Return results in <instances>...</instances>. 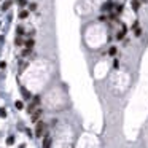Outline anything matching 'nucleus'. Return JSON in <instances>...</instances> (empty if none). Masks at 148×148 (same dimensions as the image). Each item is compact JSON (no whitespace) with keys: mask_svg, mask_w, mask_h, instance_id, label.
Masks as SVG:
<instances>
[{"mask_svg":"<svg viewBox=\"0 0 148 148\" xmlns=\"http://www.w3.org/2000/svg\"><path fill=\"white\" fill-rule=\"evenodd\" d=\"M18 3H19V6H26V0H18Z\"/></svg>","mask_w":148,"mask_h":148,"instance_id":"nucleus-22","label":"nucleus"},{"mask_svg":"<svg viewBox=\"0 0 148 148\" xmlns=\"http://www.w3.org/2000/svg\"><path fill=\"white\" fill-rule=\"evenodd\" d=\"M51 143H53L51 137H49L48 134H45V138H43V148H51Z\"/></svg>","mask_w":148,"mask_h":148,"instance_id":"nucleus-2","label":"nucleus"},{"mask_svg":"<svg viewBox=\"0 0 148 148\" xmlns=\"http://www.w3.org/2000/svg\"><path fill=\"white\" fill-rule=\"evenodd\" d=\"M11 5H13V2H11V0H6L5 3L2 5V11H6V10H8V8L11 6Z\"/></svg>","mask_w":148,"mask_h":148,"instance_id":"nucleus-8","label":"nucleus"},{"mask_svg":"<svg viewBox=\"0 0 148 148\" xmlns=\"http://www.w3.org/2000/svg\"><path fill=\"white\" fill-rule=\"evenodd\" d=\"M111 8H113V3H111V2H107V3L102 5V11H110Z\"/></svg>","mask_w":148,"mask_h":148,"instance_id":"nucleus-6","label":"nucleus"},{"mask_svg":"<svg viewBox=\"0 0 148 148\" xmlns=\"http://www.w3.org/2000/svg\"><path fill=\"white\" fill-rule=\"evenodd\" d=\"M45 129H46V124L43 121H38L35 126V137H45Z\"/></svg>","mask_w":148,"mask_h":148,"instance_id":"nucleus-1","label":"nucleus"},{"mask_svg":"<svg viewBox=\"0 0 148 148\" xmlns=\"http://www.w3.org/2000/svg\"><path fill=\"white\" fill-rule=\"evenodd\" d=\"M99 21L105 22V21H107V16H104V14H102V16H99Z\"/></svg>","mask_w":148,"mask_h":148,"instance_id":"nucleus-24","label":"nucleus"},{"mask_svg":"<svg viewBox=\"0 0 148 148\" xmlns=\"http://www.w3.org/2000/svg\"><path fill=\"white\" fill-rule=\"evenodd\" d=\"M27 16H29V11L27 10H21L19 11V19H26Z\"/></svg>","mask_w":148,"mask_h":148,"instance_id":"nucleus-10","label":"nucleus"},{"mask_svg":"<svg viewBox=\"0 0 148 148\" xmlns=\"http://www.w3.org/2000/svg\"><path fill=\"white\" fill-rule=\"evenodd\" d=\"M116 51H118L116 46H111L110 49H108V54H110V56H115V54H116Z\"/></svg>","mask_w":148,"mask_h":148,"instance_id":"nucleus-17","label":"nucleus"},{"mask_svg":"<svg viewBox=\"0 0 148 148\" xmlns=\"http://www.w3.org/2000/svg\"><path fill=\"white\" fill-rule=\"evenodd\" d=\"M32 116V121L35 123V121H40V116H42V110H40V108H38V110H35L33 111V113H32L30 115Z\"/></svg>","mask_w":148,"mask_h":148,"instance_id":"nucleus-3","label":"nucleus"},{"mask_svg":"<svg viewBox=\"0 0 148 148\" xmlns=\"http://www.w3.org/2000/svg\"><path fill=\"white\" fill-rule=\"evenodd\" d=\"M138 8H140V2L138 0H132V10L138 11Z\"/></svg>","mask_w":148,"mask_h":148,"instance_id":"nucleus-11","label":"nucleus"},{"mask_svg":"<svg viewBox=\"0 0 148 148\" xmlns=\"http://www.w3.org/2000/svg\"><path fill=\"white\" fill-rule=\"evenodd\" d=\"M27 113H29V115H32V113H33V111H35V105H32V104H30V105H29V107H27Z\"/></svg>","mask_w":148,"mask_h":148,"instance_id":"nucleus-15","label":"nucleus"},{"mask_svg":"<svg viewBox=\"0 0 148 148\" xmlns=\"http://www.w3.org/2000/svg\"><path fill=\"white\" fill-rule=\"evenodd\" d=\"M30 51H32V49L24 48V49H22V53H21V56H22V57H26V56H29V54H30Z\"/></svg>","mask_w":148,"mask_h":148,"instance_id":"nucleus-13","label":"nucleus"},{"mask_svg":"<svg viewBox=\"0 0 148 148\" xmlns=\"http://www.w3.org/2000/svg\"><path fill=\"white\" fill-rule=\"evenodd\" d=\"M29 10L35 11V10H37V3H30V5H29Z\"/></svg>","mask_w":148,"mask_h":148,"instance_id":"nucleus-20","label":"nucleus"},{"mask_svg":"<svg viewBox=\"0 0 148 148\" xmlns=\"http://www.w3.org/2000/svg\"><path fill=\"white\" fill-rule=\"evenodd\" d=\"M19 148H26V145H24V143H22V145H19Z\"/></svg>","mask_w":148,"mask_h":148,"instance_id":"nucleus-27","label":"nucleus"},{"mask_svg":"<svg viewBox=\"0 0 148 148\" xmlns=\"http://www.w3.org/2000/svg\"><path fill=\"white\" fill-rule=\"evenodd\" d=\"M14 45H16V46H21V45H24V42H22V38H21V37H18V38L14 40Z\"/></svg>","mask_w":148,"mask_h":148,"instance_id":"nucleus-18","label":"nucleus"},{"mask_svg":"<svg viewBox=\"0 0 148 148\" xmlns=\"http://www.w3.org/2000/svg\"><path fill=\"white\" fill-rule=\"evenodd\" d=\"M113 67H115V69H118V67H119V62H118L116 59H115V61H113Z\"/></svg>","mask_w":148,"mask_h":148,"instance_id":"nucleus-23","label":"nucleus"},{"mask_svg":"<svg viewBox=\"0 0 148 148\" xmlns=\"http://www.w3.org/2000/svg\"><path fill=\"white\" fill-rule=\"evenodd\" d=\"M16 32H18V35H19V37H22V35H24V27L19 26L18 29H16Z\"/></svg>","mask_w":148,"mask_h":148,"instance_id":"nucleus-16","label":"nucleus"},{"mask_svg":"<svg viewBox=\"0 0 148 148\" xmlns=\"http://www.w3.org/2000/svg\"><path fill=\"white\" fill-rule=\"evenodd\" d=\"M21 92H22V95H24V99H26V100H29V99H32L30 92H29L27 89H24V88H21Z\"/></svg>","mask_w":148,"mask_h":148,"instance_id":"nucleus-7","label":"nucleus"},{"mask_svg":"<svg viewBox=\"0 0 148 148\" xmlns=\"http://www.w3.org/2000/svg\"><path fill=\"white\" fill-rule=\"evenodd\" d=\"M0 118H6V111H5V108H0Z\"/></svg>","mask_w":148,"mask_h":148,"instance_id":"nucleus-19","label":"nucleus"},{"mask_svg":"<svg viewBox=\"0 0 148 148\" xmlns=\"http://www.w3.org/2000/svg\"><path fill=\"white\" fill-rule=\"evenodd\" d=\"M124 33H126V26H123V30H119L116 33V40H123V38H124Z\"/></svg>","mask_w":148,"mask_h":148,"instance_id":"nucleus-5","label":"nucleus"},{"mask_svg":"<svg viewBox=\"0 0 148 148\" xmlns=\"http://www.w3.org/2000/svg\"><path fill=\"white\" fill-rule=\"evenodd\" d=\"M135 35H137V37H140V35H142V29L135 27Z\"/></svg>","mask_w":148,"mask_h":148,"instance_id":"nucleus-21","label":"nucleus"},{"mask_svg":"<svg viewBox=\"0 0 148 148\" xmlns=\"http://www.w3.org/2000/svg\"><path fill=\"white\" fill-rule=\"evenodd\" d=\"M33 45H35V42H33L32 38H27L26 42H24V46L29 48V49H32V48H33Z\"/></svg>","mask_w":148,"mask_h":148,"instance_id":"nucleus-4","label":"nucleus"},{"mask_svg":"<svg viewBox=\"0 0 148 148\" xmlns=\"http://www.w3.org/2000/svg\"><path fill=\"white\" fill-rule=\"evenodd\" d=\"M116 11H118V13H121V11H123V5H118L116 6Z\"/></svg>","mask_w":148,"mask_h":148,"instance_id":"nucleus-25","label":"nucleus"},{"mask_svg":"<svg viewBox=\"0 0 148 148\" xmlns=\"http://www.w3.org/2000/svg\"><path fill=\"white\" fill-rule=\"evenodd\" d=\"M26 132H27V135H29V137H33V135H32V131H30V129H26Z\"/></svg>","mask_w":148,"mask_h":148,"instance_id":"nucleus-26","label":"nucleus"},{"mask_svg":"<svg viewBox=\"0 0 148 148\" xmlns=\"http://www.w3.org/2000/svg\"><path fill=\"white\" fill-rule=\"evenodd\" d=\"M13 143H14V137H13V135H8V137H6V145H13Z\"/></svg>","mask_w":148,"mask_h":148,"instance_id":"nucleus-14","label":"nucleus"},{"mask_svg":"<svg viewBox=\"0 0 148 148\" xmlns=\"http://www.w3.org/2000/svg\"><path fill=\"white\" fill-rule=\"evenodd\" d=\"M40 102H42V99H40V95H33V99H32V105H40Z\"/></svg>","mask_w":148,"mask_h":148,"instance_id":"nucleus-9","label":"nucleus"},{"mask_svg":"<svg viewBox=\"0 0 148 148\" xmlns=\"http://www.w3.org/2000/svg\"><path fill=\"white\" fill-rule=\"evenodd\" d=\"M14 107L18 108V110H22V108H24V104H22L21 100H16L14 102Z\"/></svg>","mask_w":148,"mask_h":148,"instance_id":"nucleus-12","label":"nucleus"}]
</instances>
